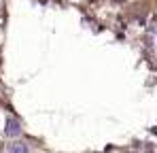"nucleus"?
Instances as JSON below:
<instances>
[{
    "mask_svg": "<svg viewBox=\"0 0 157 153\" xmlns=\"http://www.w3.org/2000/svg\"><path fill=\"white\" fill-rule=\"evenodd\" d=\"M19 134H21V124H19L15 117H6V119H4V136L17 138Z\"/></svg>",
    "mask_w": 157,
    "mask_h": 153,
    "instance_id": "f257e3e1",
    "label": "nucleus"
},
{
    "mask_svg": "<svg viewBox=\"0 0 157 153\" xmlns=\"http://www.w3.org/2000/svg\"><path fill=\"white\" fill-rule=\"evenodd\" d=\"M6 153H30L26 143H21V140H15V143H11L9 147H6Z\"/></svg>",
    "mask_w": 157,
    "mask_h": 153,
    "instance_id": "f03ea898",
    "label": "nucleus"
}]
</instances>
